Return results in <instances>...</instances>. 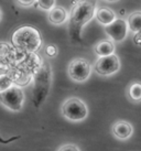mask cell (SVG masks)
Instances as JSON below:
<instances>
[{
	"label": "cell",
	"instance_id": "obj_19",
	"mask_svg": "<svg viewBox=\"0 0 141 151\" xmlns=\"http://www.w3.org/2000/svg\"><path fill=\"white\" fill-rule=\"evenodd\" d=\"M58 151H81V150H79V148L76 147L75 145H70V143H68V145H64V146H62Z\"/></svg>",
	"mask_w": 141,
	"mask_h": 151
},
{
	"label": "cell",
	"instance_id": "obj_20",
	"mask_svg": "<svg viewBox=\"0 0 141 151\" xmlns=\"http://www.w3.org/2000/svg\"><path fill=\"white\" fill-rule=\"evenodd\" d=\"M17 1L22 7H31L34 4H37V0H17Z\"/></svg>",
	"mask_w": 141,
	"mask_h": 151
},
{
	"label": "cell",
	"instance_id": "obj_9",
	"mask_svg": "<svg viewBox=\"0 0 141 151\" xmlns=\"http://www.w3.org/2000/svg\"><path fill=\"white\" fill-rule=\"evenodd\" d=\"M112 134L119 140H127L133 134V127L126 120H118L112 127Z\"/></svg>",
	"mask_w": 141,
	"mask_h": 151
},
{
	"label": "cell",
	"instance_id": "obj_13",
	"mask_svg": "<svg viewBox=\"0 0 141 151\" xmlns=\"http://www.w3.org/2000/svg\"><path fill=\"white\" fill-rule=\"evenodd\" d=\"M127 97L132 103H141V83L132 82L127 88Z\"/></svg>",
	"mask_w": 141,
	"mask_h": 151
},
{
	"label": "cell",
	"instance_id": "obj_10",
	"mask_svg": "<svg viewBox=\"0 0 141 151\" xmlns=\"http://www.w3.org/2000/svg\"><path fill=\"white\" fill-rule=\"evenodd\" d=\"M96 19L97 21L99 22L100 24L103 25H109L110 23L117 20L116 13L115 11H112L110 8H107V7H101V8H98L97 11H96Z\"/></svg>",
	"mask_w": 141,
	"mask_h": 151
},
{
	"label": "cell",
	"instance_id": "obj_5",
	"mask_svg": "<svg viewBox=\"0 0 141 151\" xmlns=\"http://www.w3.org/2000/svg\"><path fill=\"white\" fill-rule=\"evenodd\" d=\"M1 104L11 111H20L24 104V94L19 86L13 85L4 92H0Z\"/></svg>",
	"mask_w": 141,
	"mask_h": 151
},
{
	"label": "cell",
	"instance_id": "obj_14",
	"mask_svg": "<svg viewBox=\"0 0 141 151\" xmlns=\"http://www.w3.org/2000/svg\"><path fill=\"white\" fill-rule=\"evenodd\" d=\"M129 30L133 33H141V11H136L129 14L127 19Z\"/></svg>",
	"mask_w": 141,
	"mask_h": 151
},
{
	"label": "cell",
	"instance_id": "obj_2",
	"mask_svg": "<svg viewBox=\"0 0 141 151\" xmlns=\"http://www.w3.org/2000/svg\"><path fill=\"white\" fill-rule=\"evenodd\" d=\"M52 67L47 60H41V63L33 74V105L40 108L45 101L52 85Z\"/></svg>",
	"mask_w": 141,
	"mask_h": 151
},
{
	"label": "cell",
	"instance_id": "obj_12",
	"mask_svg": "<svg viewBox=\"0 0 141 151\" xmlns=\"http://www.w3.org/2000/svg\"><path fill=\"white\" fill-rule=\"evenodd\" d=\"M115 51H116V46L114 44V41H109V40L100 41L94 47V52L99 58L100 56H108V55L115 54Z\"/></svg>",
	"mask_w": 141,
	"mask_h": 151
},
{
	"label": "cell",
	"instance_id": "obj_3",
	"mask_svg": "<svg viewBox=\"0 0 141 151\" xmlns=\"http://www.w3.org/2000/svg\"><path fill=\"white\" fill-rule=\"evenodd\" d=\"M11 43L13 47L20 51L21 53L33 54L41 47V34L34 27L23 25L13 32L11 37Z\"/></svg>",
	"mask_w": 141,
	"mask_h": 151
},
{
	"label": "cell",
	"instance_id": "obj_21",
	"mask_svg": "<svg viewBox=\"0 0 141 151\" xmlns=\"http://www.w3.org/2000/svg\"><path fill=\"white\" fill-rule=\"evenodd\" d=\"M107 1H112H112H117V0H107Z\"/></svg>",
	"mask_w": 141,
	"mask_h": 151
},
{
	"label": "cell",
	"instance_id": "obj_17",
	"mask_svg": "<svg viewBox=\"0 0 141 151\" xmlns=\"http://www.w3.org/2000/svg\"><path fill=\"white\" fill-rule=\"evenodd\" d=\"M8 51H9V53H11V54H13L12 56H9L8 58V65L9 64H11L13 62V60L16 59V55H17V53H16V51H12L11 50V47L8 45ZM6 47H4V45L1 43V62L2 61H4L6 60ZM1 66H6V65H1Z\"/></svg>",
	"mask_w": 141,
	"mask_h": 151
},
{
	"label": "cell",
	"instance_id": "obj_7",
	"mask_svg": "<svg viewBox=\"0 0 141 151\" xmlns=\"http://www.w3.org/2000/svg\"><path fill=\"white\" fill-rule=\"evenodd\" d=\"M94 70L100 76H110L120 70V61L116 54L100 56L95 62Z\"/></svg>",
	"mask_w": 141,
	"mask_h": 151
},
{
	"label": "cell",
	"instance_id": "obj_11",
	"mask_svg": "<svg viewBox=\"0 0 141 151\" xmlns=\"http://www.w3.org/2000/svg\"><path fill=\"white\" fill-rule=\"evenodd\" d=\"M49 20L55 25L63 24L68 20V12L63 7H55L49 11Z\"/></svg>",
	"mask_w": 141,
	"mask_h": 151
},
{
	"label": "cell",
	"instance_id": "obj_16",
	"mask_svg": "<svg viewBox=\"0 0 141 151\" xmlns=\"http://www.w3.org/2000/svg\"><path fill=\"white\" fill-rule=\"evenodd\" d=\"M55 0H37V7L44 11H51L53 8H55Z\"/></svg>",
	"mask_w": 141,
	"mask_h": 151
},
{
	"label": "cell",
	"instance_id": "obj_1",
	"mask_svg": "<svg viewBox=\"0 0 141 151\" xmlns=\"http://www.w3.org/2000/svg\"><path fill=\"white\" fill-rule=\"evenodd\" d=\"M95 0H79L70 12V34L74 40H81L83 28L96 16Z\"/></svg>",
	"mask_w": 141,
	"mask_h": 151
},
{
	"label": "cell",
	"instance_id": "obj_6",
	"mask_svg": "<svg viewBox=\"0 0 141 151\" xmlns=\"http://www.w3.org/2000/svg\"><path fill=\"white\" fill-rule=\"evenodd\" d=\"M67 73L70 80L76 83H84L89 78L91 74V66L85 59L73 60L67 67Z\"/></svg>",
	"mask_w": 141,
	"mask_h": 151
},
{
	"label": "cell",
	"instance_id": "obj_8",
	"mask_svg": "<svg viewBox=\"0 0 141 151\" xmlns=\"http://www.w3.org/2000/svg\"><path fill=\"white\" fill-rule=\"evenodd\" d=\"M128 23L122 19H117L109 25L105 27V32L114 42L124 41L128 34Z\"/></svg>",
	"mask_w": 141,
	"mask_h": 151
},
{
	"label": "cell",
	"instance_id": "obj_15",
	"mask_svg": "<svg viewBox=\"0 0 141 151\" xmlns=\"http://www.w3.org/2000/svg\"><path fill=\"white\" fill-rule=\"evenodd\" d=\"M13 81L12 76L9 72H2L1 76H0V91L4 92L6 89L10 88L11 86H13Z\"/></svg>",
	"mask_w": 141,
	"mask_h": 151
},
{
	"label": "cell",
	"instance_id": "obj_18",
	"mask_svg": "<svg viewBox=\"0 0 141 151\" xmlns=\"http://www.w3.org/2000/svg\"><path fill=\"white\" fill-rule=\"evenodd\" d=\"M45 54L47 55V56H50V58L56 56V54H58V47H56V45H54V44H49V45H46Z\"/></svg>",
	"mask_w": 141,
	"mask_h": 151
},
{
	"label": "cell",
	"instance_id": "obj_4",
	"mask_svg": "<svg viewBox=\"0 0 141 151\" xmlns=\"http://www.w3.org/2000/svg\"><path fill=\"white\" fill-rule=\"evenodd\" d=\"M62 113L66 119L70 122H83L88 116V107L78 97H70L64 101Z\"/></svg>",
	"mask_w": 141,
	"mask_h": 151
}]
</instances>
